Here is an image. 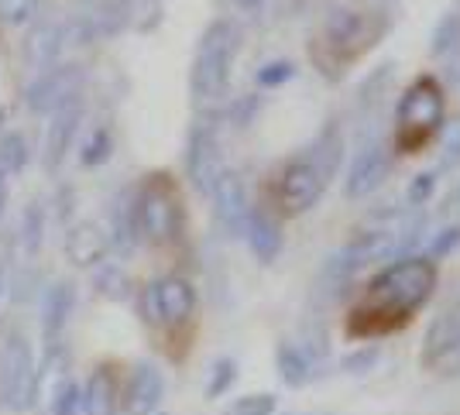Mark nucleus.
Instances as JSON below:
<instances>
[{"mask_svg": "<svg viewBox=\"0 0 460 415\" xmlns=\"http://www.w3.org/2000/svg\"><path fill=\"white\" fill-rule=\"evenodd\" d=\"M437 288V264L429 258H402L385 264L367 282L365 313H354V320H388V326L405 322L420 313Z\"/></svg>", "mask_w": 460, "mask_h": 415, "instance_id": "f257e3e1", "label": "nucleus"}, {"mask_svg": "<svg viewBox=\"0 0 460 415\" xmlns=\"http://www.w3.org/2000/svg\"><path fill=\"white\" fill-rule=\"evenodd\" d=\"M237 41L241 31L230 24V21H213L210 28L199 38V49H196V62H192V96L213 103L227 93L230 86V66L237 56Z\"/></svg>", "mask_w": 460, "mask_h": 415, "instance_id": "f03ea898", "label": "nucleus"}, {"mask_svg": "<svg viewBox=\"0 0 460 415\" xmlns=\"http://www.w3.org/2000/svg\"><path fill=\"white\" fill-rule=\"evenodd\" d=\"M399 131H395V148L399 151H420L447 120V100L443 86L433 75H420L399 100Z\"/></svg>", "mask_w": 460, "mask_h": 415, "instance_id": "7ed1b4c3", "label": "nucleus"}, {"mask_svg": "<svg viewBox=\"0 0 460 415\" xmlns=\"http://www.w3.org/2000/svg\"><path fill=\"white\" fill-rule=\"evenodd\" d=\"M388 31V21L378 11H333L323 24V49L337 58L341 66L354 62L365 52H371Z\"/></svg>", "mask_w": 460, "mask_h": 415, "instance_id": "20e7f679", "label": "nucleus"}, {"mask_svg": "<svg viewBox=\"0 0 460 415\" xmlns=\"http://www.w3.org/2000/svg\"><path fill=\"white\" fill-rule=\"evenodd\" d=\"M135 220L137 234L148 237L152 244L175 241V234L182 226V207H179V196H175L169 175H155L141 186V192L135 196Z\"/></svg>", "mask_w": 460, "mask_h": 415, "instance_id": "39448f33", "label": "nucleus"}, {"mask_svg": "<svg viewBox=\"0 0 460 415\" xmlns=\"http://www.w3.org/2000/svg\"><path fill=\"white\" fill-rule=\"evenodd\" d=\"M39 395V371H35V354L24 333L11 330L0 343V405L11 409H31Z\"/></svg>", "mask_w": 460, "mask_h": 415, "instance_id": "423d86ee", "label": "nucleus"}, {"mask_svg": "<svg viewBox=\"0 0 460 415\" xmlns=\"http://www.w3.org/2000/svg\"><path fill=\"white\" fill-rule=\"evenodd\" d=\"M83 83H86V69L76 66V62H69V66H49L28 86L24 100H28V107L35 113H56L62 107H69V103H76Z\"/></svg>", "mask_w": 460, "mask_h": 415, "instance_id": "0eeeda50", "label": "nucleus"}, {"mask_svg": "<svg viewBox=\"0 0 460 415\" xmlns=\"http://www.w3.org/2000/svg\"><path fill=\"white\" fill-rule=\"evenodd\" d=\"M323 189H326V175L320 172V165L299 158V162L286 165V172L279 175L275 199H279V207H282L286 216H299V213H306L323 196Z\"/></svg>", "mask_w": 460, "mask_h": 415, "instance_id": "6e6552de", "label": "nucleus"}, {"mask_svg": "<svg viewBox=\"0 0 460 415\" xmlns=\"http://www.w3.org/2000/svg\"><path fill=\"white\" fill-rule=\"evenodd\" d=\"M145 309L152 322H169V326H179L192 316L196 309V288H192L186 278L179 275H169V278H158V282L145 292Z\"/></svg>", "mask_w": 460, "mask_h": 415, "instance_id": "1a4fd4ad", "label": "nucleus"}, {"mask_svg": "<svg viewBox=\"0 0 460 415\" xmlns=\"http://www.w3.org/2000/svg\"><path fill=\"white\" fill-rule=\"evenodd\" d=\"M186 169H190V182L196 192L210 196L217 179L224 175V155H220V141L213 134L210 124H199L190 134V151H186Z\"/></svg>", "mask_w": 460, "mask_h": 415, "instance_id": "9d476101", "label": "nucleus"}, {"mask_svg": "<svg viewBox=\"0 0 460 415\" xmlns=\"http://www.w3.org/2000/svg\"><path fill=\"white\" fill-rule=\"evenodd\" d=\"M388 172H392V148L385 141H367L350 162L344 192L350 199H365L367 192H375L388 179Z\"/></svg>", "mask_w": 460, "mask_h": 415, "instance_id": "9b49d317", "label": "nucleus"}, {"mask_svg": "<svg viewBox=\"0 0 460 415\" xmlns=\"http://www.w3.org/2000/svg\"><path fill=\"white\" fill-rule=\"evenodd\" d=\"M213 207H217V220L220 226L227 230L230 237H244V230H248V192H244V182H241V175L237 172H224L220 179H217V186H213Z\"/></svg>", "mask_w": 460, "mask_h": 415, "instance_id": "f8f14e48", "label": "nucleus"}, {"mask_svg": "<svg viewBox=\"0 0 460 415\" xmlns=\"http://www.w3.org/2000/svg\"><path fill=\"white\" fill-rule=\"evenodd\" d=\"M111 254V237L107 230L93 220H83V224H73L69 234H66V258L76 268H96V264L107 261Z\"/></svg>", "mask_w": 460, "mask_h": 415, "instance_id": "ddd939ff", "label": "nucleus"}, {"mask_svg": "<svg viewBox=\"0 0 460 415\" xmlns=\"http://www.w3.org/2000/svg\"><path fill=\"white\" fill-rule=\"evenodd\" d=\"M79 120H83V103H79V100L52 113V128L45 134V169L49 172H56L58 165H62L66 151H69L73 137H76Z\"/></svg>", "mask_w": 460, "mask_h": 415, "instance_id": "4468645a", "label": "nucleus"}, {"mask_svg": "<svg viewBox=\"0 0 460 415\" xmlns=\"http://www.w3.org/2000/svg\"><path fill=\"white\" fill-rule=\"evenodd\" d=\"M162 392H165V381L158 375L155 364H137L131 371V381H128V412L131 415H152L162 402Z\"/></svg>", "mask_w": 460, "mask_h": 415, "instance_id": "2eb2a0df", "label": "nucleus"}, {"mask_svg": "<svg viewBox=\"0 0 460 415\" xmlns=\"http://www.w3.org/2000/svg\"><path fill=\"white\" fill-rule=\"evenodd\" d=\"M73 305H76V288H73V282L49 285V292L41 299V330H45L49 343H56L58 333L66 330V320H69Z\"/></svg>", "mask_w": 460, "mask_h": 415, "instance_id": "dca6fc26", "label": "nucleus"}, {"mask_svg": "<svg viewBox=\"0 0 460 415\" xmlns=\"http://www.w3.org/2000/svg\"><path fill=\"white\" fill-rule=\"evenodd\" d=\"M79 415H117V384L111 367H96L79 392Z\"/></svg>", "mask_w": 460, "mask_h": 415, "instance_id": "f3484780", "label": "nucleus"}, {"mask_svg": "<svg viewBox=\"0 0 460 415\" xmlns=\"http://www.w3.org/2000/svg\"><path fill=\"white\" fill-rule=\"evenodd\" d=\"M62 45H66V28L62 24H35L28 41H24V58L49 69V66H56Z\"/></svg>", "mask_w": 460, "mask_h": 415, "instance_id": "a211bd4d", "label": "nucleus"}, {"mask_svg": "<svg viewBox=\"0 0 460 415\" xmlns=\"http://www.w3.org/2000/svg\"><path fill=\"white\" fill-rule=\"evenodd\" d=\"M244 237H248L251 251H254V258L261 264H271L279 258V251H282V230L271 224L265 213H254V209H251Z\"/></svg>", "mask_w": 460, "mask_h": 415, "instance_id": "6ab92c4d", "label": "nucleus"}, {"mask_svg": "<svg viewBox=\"0 0 460 415\" xmlns=\"http://www.w3.org/2000/svg\"><path fill=\"white\" fill-rule=\"evenodd\" d=\"M137 244V220H135V199L124 196L114 209V226H111V247L120 254H131Z\"/></svg>", "mask_w": 460, "mask_h": 415, "instance_id": "aec40b11", "label": "nucleus"}, {"mask_svg": "<svg viewBox=\"0 0 460 415\" xmlns=\"http://www.w3.org/2000/svg\"><path fill=\"white\" fill-rule=\"evenodd\" d=\"M93 288L103 296V299H114V302H124L131 296V278H128V271L120 268V264H96V275H93Z\"/></svg>", "mask_w": 460, "mask_h": 415, "instance_id": "412c9836", "label": "nucleus"}, {"mask_svg": "<svg viewBox=\"0 0 460 415\" xmlns=\"http://www.w3.org/2000/svg\"><path fill=\"white\" fill-rule=\"evenodd\" d=\"M275 360H279V375H282L286 384L299 388V384H306L309 381V360L299 347L282 343V347H279V354H275Z\"/></svg>", "mask_w": 460, "mask_h": 415, "instance_id": "4be33fe9", "label": "nucleus"}, {"mask_svg": "<svg viewBox=\"0 0 460 415\" xmlns=\"http://www.w3.org/2000/svg\"><path fill=\"white\" fill-rule=\"evenodd\" d=\"M28 165V141L21 134H4L0 137V172L4 175H18Z\"/></svg>", "mask_w": 460, "mask_h": 415, "instance_id": "5701e85b", "label": "nucleus"}, {"mask_svg": "<svg viewBox=\"0 0 460 415\" xmlns=\"http://www.w3.org/2000/svg\"><path fill=\"white\" fill-rule=\"evenodd\" d=\"M429 52H433L437 58L460 52V14H447V18L437 24L433 41H429Z\"/></svg>", "mask_w": 460, "mask_h": 415, "instance_id": "b1692460", "label": "nucleus"}, {"mask_svg": "<svg viewBox=\"0 0 460 415\" xmlns=\"http://www.w3.org/2000/svg\"><path fill=\"white\" fill-rule=\"evenodd\" d=\"M39 14V0H0V24L18 28V24H31Z\"/></svg>", "mask_w": 460, "mask_h": 415, "instance_id": "393cba45", "label": "nucleus"}, {"mask_svg": "<svg viewBox=\"0 0 460 415\" xmlns=\"http://www.w3.org/2000/svg\"><path fill=\"white\" fill-rule=\"evenodd\" d=\"M426 367H429V371H437L440 377H457L460 375V333L443 347L437 358L426 360Z\"/></svg>", "mask_w": 460, "mask_h": 415, "instance_id": "a878e982", "label": "nucleus"}, {"mask_svg": "<svg viewBox=\"0 0 460 415\" xmlns=\"http://www.w3.org/2000/svg\"><path fill=\"white\" fill-rule=\"evenodd\" d=\"M296 75V66L286 62V58H275V62H265L258 73H254V83L258 86H265V90H275V86H282Z\"/></svg>", "mask_w": 460, "mask_h": 415, "instance_id": "bb28decb", "label": "nucleus"}, {"mask_svg": "<svg viewBox=\"0 0 460 415\" xmlns=\"http://www.w3.org/2000/svg\"><path fill=\"white\" fill-rule=\"evenodd\" d=\"M21 247L24 254H35L41 247V207H28L21 216Z\"/></svg>", "mask_w": 460, "mask_h": 415, "instance_id": "cd10ccee", "label": "nucleus"}, {"mask_svg": "<svg viewBox=\"0 0 460 415\" xmlns=\"http://www.w3.org/2000/svg\"><path fill=\"white\" fill-rule=\"evenodd\" d=\"M111 151H114V141H111V131H93V137L83 145V165H103L107 158H111Z\"/></svg>", "mask_w": 460, "mask_h": 415, "instance_id": "c85d7f7f", "label": "nucleus"}, {"mask_svg": "<svg viewBox=\"0 0 460 415\" xmlns=\"http://www.w3.org/2000/svg\"><path fill=\"white\" fill-rule=\"evenodd\" d=\"M275 412V395H244L237 402H230L227 415H271Z\"/></svg>", "mask_w": 460, "mask_h": 415, "instance_id": "c756f323", "label": "nucleus"}, {"mask_svg": "<svg viewBox=\"0 0 460 415\" xmlns=\"http://www.w3.org/2000/svg\"><path fill=\"white\" fill-rule=\"evenodd\" d=\"M234 377H237V364H234L230 358L217 360V364H213V371H210V384H207V395H210V398H220L230 388V384H234Z\"/></svg>", "mask_w": 460, "mask_h": 415, "instance_id": "7c9ffc66", "label": "nucleus"}, {"mask_svg": "<svg viewBox=\"0 0 460 415\" xmlns=\"http://www.w3.org/2000/svg\"><path fill=\"white\" fill-rule=\"evenodd\" d=\"M443 162L447 165L460 162V113L443 120Z\"/></svg>", "mask_w": 460, "mask_h": 415, "instance_id": "2f4dec72", "label": "nucleus"}, {"mask_svg": "<svg viewBox=\"0 0 460 415\" xmlns=\"http://www.w3.org/2000/svg\"><path fill=\"white\" fill-rule=\"evenodd\" d=\"M52 415H79V388L73 381L52 395Z\"/></svg>", "mask_w": 460, "mask_h": 415, "instance_id": "473e14b6", "label": "nucleus"}, {"mask_svg": "<svg viewBox=\"0 0 460 415\" xmlns=\"http://www.w3.org/2000/svg\"><path fill=\"white\" fill-rule=\"evenodd\" d=\"M433 189H437V175H433V172L416 175L412 186H409V203H412V207H422V203L433 196Z\"/></svg>", "mask_w": 460, "mask_h": 415, "instance_id": "72a5a7b5", "label": "nucleus"}, {"mask_svg": "<svg viewBox=\"0 0 460 415\" xmlns=\"http://www.w3.org/2000/svg\"><path fill=\"white\" fill-rule=\"evenodd\" d=\"M457 247H460V226H447V230L437 234V241H433V254L440 258V254H450Z\"/></svg>", "mask_w": 460, "mask_h": 415, "instance_id": "f704fd0d", "label": "nucleus"}, {"mask_svg": "<svg viewBox=\"0 0 460 415\" xmlns=\"http://www.w3.org/2000/svg\"><path fill=\"white\" fill-rule=\"evenodd\" d=\"M447 83H454V86L460 83V52H454L447 62Z\"/></svg>", "mask_w": 460, "mask_h": 415, "instance_id": "c9c22d12", "label": "nucleus"}, {"mask_svg": "<svg viewBox=\"0 0 460 415\" xmlns=\"http://www.w3.org/2000/svg\"><path fill=\"white\" fill-rule=\"evenodd\" d=\"M7 196H11V182H7V175L0 172V216H4V209H7Z\"/></svg>", "mask_w": 460, "mask_h": 415, "instance_id": "e433bc0d", "label": "nucleus"}, {"mask_svg": "<svg viewBox=\"0 0 460 415\" xmlns=\"http://www.w3.org/2000/svg\"><path fill=\"white\" fill-rule=\"evenodd\" d=\"M230 4H234L237 11H258V7L265 4V0H230Z\"/></svg>", "mask_w": 460, "mask_h": 415, "instance_id": "4c0bfd02", "label": "nucleus"}, {"mask_svg": "<svg viewBox=\"0 0 460 415\" xmlns=\"http://www.w3.org/2000/svg\"><path fill=\"white\" fill-rule=\"evenodd\" d=\"M0 296H4V268H0Z\"/></svg>", "mask_w": 460, "mask_h": 415, "instance_id": "58836bf2", "label": "nucleus"}, {"mask_svg": "<svg viewBox=\"0 0 460 415\" xmlns=\"http://www.w3.org/2000/svg\"><path fill=\"white\" fill-rule=\"evenodd\" d=\"M0 124H4V110H0Z\"/></svg>", "mask_w": 460, "mask_h": 415, "instance_id": "ea45409f", "label": "nucleus"}, {"mask_svg": "<svg viewBox=\"0 0 460 415\" xmlns=\"http://www.w3.org/2000/svg\"><path fill=\"white\" fill-rule=\"evenodd\" d=\"M457 207H460V189H457Z\"/></svg>", "mask_w": 460, "mask_h": 415, "instance_id": "a19ab883", "label": "nucleus"}]
</instances>
